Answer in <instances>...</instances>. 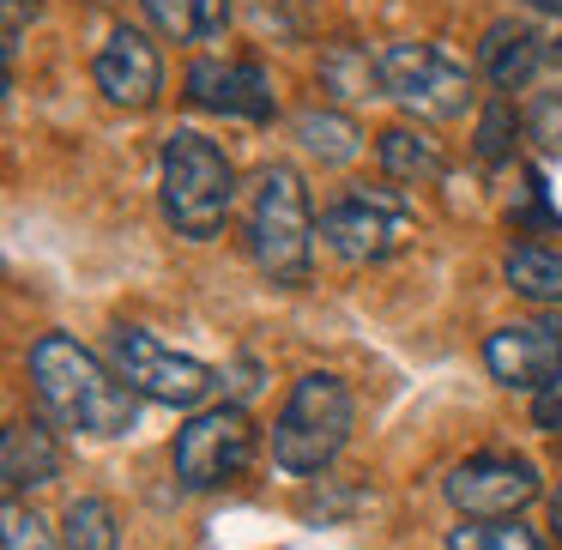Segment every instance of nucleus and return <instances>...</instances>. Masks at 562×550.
<instances>
[{"instance_id": "20e7f679", "label": "nucleus", "mask_w": 562, "mask_h": 550, "mask_svg": "<svg viewBox=\"0 0 562 550\" xmlns=\"http://www.w3.org/2000/svg\"><path fill=\"white\" fill-rule=\"evenodd\" d=\"M345 436H351V388L339 375H303L272 424V460L291 478L327 472Z\"/></svg>"}, {"instance_id": "a878e982", "label": "nucleus", "mask_w": 562, "mask_h": 550, "mask_svg": "<svg viewBox=\"0 0 562 550\" xmlns=\"http://www.w3.org/2000/svg\"><path fill=\"white\" fill-rule=\"evenodd\" d=\"M7 7V55H13V43L25 37V25L37 19V0H0Z\"/></svg>"}, {"instance_id": "bb28decb", "label": "nucleus", "mask_w": 562, "mask_h": 550, "mask_svg": "<svg viewBox=\"0 0 562 550\" xmlns=\"http://www.w3.org/2000/svg\"><path fill=\"white\" fill-rule=\"evenodd\" d=\"M550 526H557V545H562V490L550 496Z\"/></svg>"}, {"instance_id": "dca6fc26", "label": "nucleus", "mask_w": 562, "mask_h": 550, "mask_svg": "<svg viewBox=\"0 0 562 550\" xmlns=\"http://www.w3.org/2000/svg\"><path fill=\"white\" fill-rule=\"evenodd\" d=\"M502 272H508L514 296H526V303H562V255L557 248L520 243V248H508Z\"/></svg>"}, {"instance_id": "6e6552de", "label": "nucleus", "mask_w": 562, "mask_h": 550, "mask_svg": "<svg viewBox=\"0 0 562 550\" xmlns=\"http://www.w3.org/2000/svg\"><path fill=\"white\" fill-rule=\"evenodd\" d=\"M248 453H255L248 412L243 405H212V412L188 417V429L176 436V478L188 490H218L248 465Z\"/></svg>"}, {"instance_id": "1a4fd4ad", "label": "nucleus", "mask_w": 562, "mask_h": 550, "mask_svg": "<svg viewBox=\"0 0 562 550\" xmlns=\"http://www.w3.org/2000/svg\"><path fill=\"white\" fill-rule=\"evenodd\" d=\"M538 496V465L520 453H472L448 472V502L465 520H514Z\"/></svg>"}, {"instance_id": "4be33fe9", "label": "nucleus", "mask_w": 562, "mask_h": 550, "mask_svg": "<svg viewBox=\"0 0 562 550\" xmlns=\"http://www.w3.org/2000/svg\"><path fill=\"white\" fill-rule=\"evenodd\" d=\"M0 550H61L55 532L25 508L19 496H7V514H0Z\"/></svg>"}, {"instance_id": "a211bd4d", "label": "nucleus", "mask_w": 562, "mask_h": 550, "mask_svg": "<svg viewBox=\"0 0 562 550\" xmlns=\"http://www.w3.org/2000/svg\"><path fill=\"white\" fill-rule=\"evenodd\" d=\"M61 545L67 550H115L122 532H115V508L103 496H74L61 520Z\"/></svg>"}, {"instance_id": "0eeeda50", "label": "nucleus", "mask_w": 562, "mask_h": 550, "mask_svg": "<svg viewBox=\"0 0 562 550\" xmlns=\"http://www.w3.org/2000/svg\"><path fill=\"white\" fill-rule=\"evenodd\" d=\"M110 363L115 375L127 381V388L139 393V400H158V405H200L218 381H212V369L200 363V357L188 351H170L164 339H151L146 327H115L110 333Z\"/></svg>"}, {"instance_id": "c85d7f7f", "label": "nucleus", "mask_w": 562, "mask_h": 550, "mask_svg": "<svg viewBox=\"0 0 562 550\" xmlns=\"http://www.w3.org/2000/svg\"><path fill=\"white\" fill-rule=\"evenodd\" d=\"M550 55H557V61H562V43H557V49H550Z\"/></svg>"}, {"instance_id": "9b49d317", "label": "nucleus", "mask_w": 562, "mask_h": 550, "mask_svg": "<svg viewBox=\"0 0 562 550\" xmlns=\"http://www.w3.org/2000/svg\"><path fill=\"white\" fill-rule=\"evenodd\" d=\"M91 74H98L103 98L122 103V110H151L158 91H164V61L146 43V31H134V25L110 31V43L98 49V67H91Z\"/></svg>"}, {"instance_id": "4468645a", "label": "nucleus", "mask_w": 562, "mask_h": 550, "mask_svg": "<svg viewBox=\"0 0 562 550\" xmlns=\"http://www.w3.org/2000/svg\"><path fill=\"white\" fill-rule=\"evenodd\" d=\"M538 61H544V43L532 37L526 25H490V43H484V74H490V86H502V91H514V86H526V79L538 74Z\"/></svg>"}, {"instance_id": "f03ea898", "label": "nucleus", "mask_w": 562, "mask_h": 550, "mask_svg": "<svg viewBox=\"0 0 562 550\" xmlns=\"http://www.w3.org/2000/svg\"><path fill=\"white\" fill-rule=\"evenodd\" d=\"M248 255L272 284H303L315 267V212L291 164H267L248 194Z\"/></svg>"}, {"instance_id": "423d86ee", "label": "nucleus", "mask_w": 562, "mask_h": 550, "mask_svg": "<svg viewBox=\"0 0 562 550\" xmlns=\"http://www.w3.org/2000/svg\"><path fill=\"white\" fill-rule=\"evenodd\" d=\"M381 86L424 122L465 115V103H472V74L436 43H387L381 49Z\"/></svg>"}, {"instance_id": "b1692460", "label": "nucleus", "mask_w": 562, "mask_h": 550, "mask_svg": "<svg viewBox=\"0 0 562 550\" xmlns=\"http://www.w3.org/2000/svg\"><path fill=\"white\" fill-rule=\"evenodd\" d=\"M508 122H514V115L502 110V103H490V110H484V139H477V158H484V164H502V151H508Z\"/></svg>"}, {"instance_id": "5701e85b", "label": "nucleus", "mask_w": 562, "mask_h": 550, "mask_svg": "<svg viewBox=\"0 0 562 550\" xmlns=\"http://www.w3.org/2000/svg\"><path fill=\"white\" fill-rule=\"evenodd\" d=\"M526 139H532L544 158H562V91H538L532 110H526Z\"/></svg>"}, {"instance_id": "f3484780", "label": "nucleus", "mask_w": 562, "mask_h": 550, "mask_svg": "<svg viewBox=\"0 0 562 550\" xmlns=\"http://www.w3.org/2000/svg\"><path fill=\"white\" fill-rule=\"evenodd\" d=\"M151 25L164 31V37L176 43H206L224 31V19H231V0H146Z\"/></svg>"}, {"instance_id": "f8f14e48", "label": "nucleus", "mask_w": 562, "mask_h": 550, "mask_svg": "<svg viewBox=\"0 0 562 550\" xmlns=\"http://www.w3.org/2000/svg\"><path fill=\"white\" fill-rule=\"evenodd\" d=\"M188 98H194L200 110L267 122L272 115V79L260 61H194L188 67Z\"/></svg>"}, {"instance_id": "2eb2a0df", "label": "nucleus", "mask_w": 562, "mask_h": 550, "mask_svg": "<svg viewBox=\"0 0 562 550\" xmlns=\"http://www.w3.org/2000/svg\"><path fill=\"white\" fill-rule=\"evenodd\" d=\"M381 170L393 176V182H412V188H429L441 182V146L429 134H417V127H387L381 134Z\"/></svg>"}, {"instance_id": "9d476101", "label": "nucleus", "mask_w": 562, "mask_h": 550, "mask_svg": "<svg viewBox=\"0 0 562 550\" xmlns=\"http://www.w3.org/2000/svg\"><path fill=\"white\" fill-rule=\"evenodd\" d=\"M484 363L502 388H550L562 375V321H514L490 333Z\"/></svg>"}, {"instance_id": "39448f33", "label": "nucleus", "mask_w": 562, "mask_h": 550, "mask_svg": "<svg viewBox=\"0 0 562 550\" xmlns=\"http://www.w3.org/2000/svg\"><path fill=\"white\" fill-rule=\"evenodd\" d=\"M321 236H327V248L339 260L369 267V260L400 255V248L417 236V218L393 188H351V194H339L327 212H321Z\"/></svg>"}, {"instance_id": "412c9836", "label": "nucleus", "mask_w": 562, "mask_h": 550, "mask_svg": "<svg viewBox=\"0 0 562 550\" xmlns=\"http://www.w3.org/2000/svg\"><path fill=\"white\" fill-rule=\"evenodd\" d=\"M321 79H327L333 98H375V91H387L381 86V61H369V55H357V49H333L327 61H321Z\"/></svg>"}, {"instance_id": "7ed1b4c3", "label": "nucleus", "mask_w": 562, "mask_h": 550, "mask_svg": "<svg viewBox=\"0 0 562 550\" xmlns=\"http://www.w3.org/2000/svg\"><path fill=\"white\" fill-rule=\"evenodd\" d=\"M158 188H164V218L176 224L182 236L206 243V236L224 231L236 200V170L206 134L194 127H176L164 139V164H158Z\"/></svg>"}, {"instance_id": "393cba45", "label": "nucleus", "mask_w": 562, "mask_h": 550, "mask_svg": "<svg viewBox=\"0 0 562 550\" xmlns=\"http://www.w3.org/2000/svg\"><path fill=\"white\" fill-rule=\"evenodd\" d=\"M532 417L544 429H562V375L550 381V388H538V400H532Z\"/></svg>"}, {"instance_id": "cd10ccee", "label": "nucleus", "mask_w": 562, "mask_h": 550, "mask_svg": "<svg viewBox=\"0 0 562 550\" xmlns=\"http://www.w3.org/2000/svg\"><path fill=\"white\" fill-rule=\"evenodd\" d=\"M538 13H562V0H532Z\"/></svg>"}, {"instance_id": "ddd939ff", "label": "nucleus", "mask_w": 562, "mask_h": 550, "mask_svg": "<svg viewBox=\"0 0 562 550\" xmlns=\"http://www.w3.org/2000/svg\"><path fill=\"white\" fill-rule=\"evenodd\" d=\"M55 472H61V448H55L49 429L43 424H7V441H0V478H7V490L25 496V490L55 484Z\"/></svg>"}, {"instance_id": "6ab92c4d", "label": "nucleus", "mask_w": 562, "mask_h": 550, "mask_svg": "<svg viewBox=\"0 0 562 550\" xmlns=\"http://www.w3.org/2000/svg\"><path fill=\"white\" fill-rule=\"evenodd\" d=\"M296 139H303V151H308V158H321V164L357 158V127L345 122L339 110H303V115H296Z\"/></svg>"}, {"instance_id": "aec40b11", "label": "nucleus", "mask_w": 562, "mask_h": 550, "mask_svg": "<svg viewBox=\"0 0 562 550\" xmlns=\"http://www.w3.org/2000/svg\"><path fill=\"white\" fill-rule=\"evenodd\" d=\"M448 550H544V545L520 520H465L448 532Z\"/></svg>"}, {"instance_id": "f257e3e1", "label": "nucleus", "mask_w": 562, "mask_h": 550, "mask_svg": "<svg viewBox=\"0 0 562 550\" xmlns=\"http://www.w3.org/2000/svg\"><path fill=\"white\" fill-rule=\"evenodd\" d=\"M31 381L55 424L79 429V436H122L139 417V393L67 333H43L31 345Z\"/></svg>"}]
</instances>
